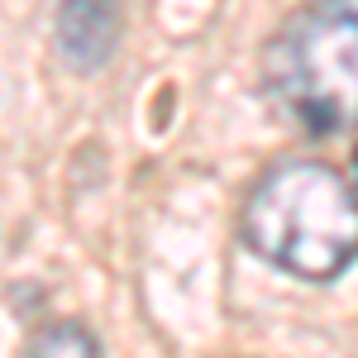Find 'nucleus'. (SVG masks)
Wrapping results in <instances>:
<instances>
[{
  "mask_svg": "<svg viewBox=\"0 0 358 358\" xmlns=\"http://www.w3.org/2000/svg\"><path fill=\"white\" fill-rule=\"evenodd\" d=\"M24 358H101V344L91 339V330L62 320V325H43L24 344Z\"/></svg>",
  "mask_w": 358,
  "mask_h": 358,
  "instance_id": "obj_4",
  "label": "nucleus"
},
{
  "mask_svg": "<svg viewBox=\"0 0 358 358\" xmlns=\"http://www.w3.org/2000/svg\"><path fill=\"white\" fill-rule=\"evenodd\" d=\"M268 86L310 134L358 124V5L325 0L301 10L268 53Z\"/></svg>",
  "mask_w": 358,
  "mask_h": 358,
  "instance_id": "obj_2",
  "label": "nucleus"
},
{
  "mask_svg": "<svg viewBox=\"0 0 358 358\" xmlns=\"http://www.w3.org/2000/svg\"><path fill=\"white\" fill-rule=\"evenodd\" d=\"M239 229L263 263L330 282L358 258V192L325 163H282L248 192Z\"/></svg>",
  "mask_w": 358,
  "mask_h": 358,
  "instance_id": "obj_1",
  "label": "nucleus"
},
{
  "mask_svg": "<svg viewBox=\"0 0 358 358\" xmlns=\"http://www.w3.org/2000/svg\"><path fill=\"white\" fill-rule=\"evenodd\" d=\"M120 43V0H62L57 10V53L77 72L106 67Z\"/></svg>",
  "mask_w": 358,
  "mask_h": 358,
  "instance_id": "obj_3",
  "label": "nucleus"
}]
</instances>
